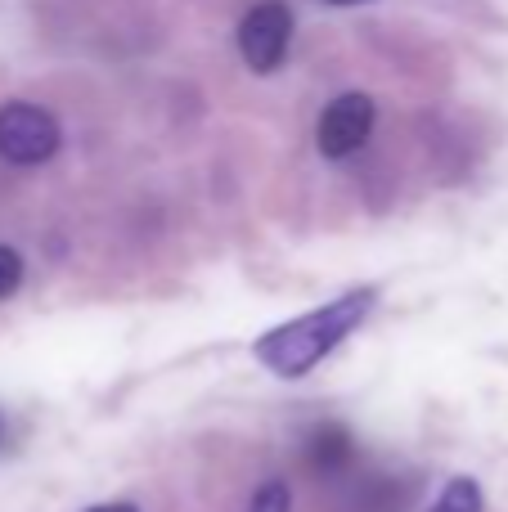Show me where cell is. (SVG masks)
<instances>
[{
	"label": "cell",
	"mask_w": 508,
	"mask_h": 512,
	"mask_svg": "<svg viewBox=\"0 0 508 512\" xmlns=\"http://www.w3.org/2000/svg\"><path fill=\"white\" fill-rule=\"evenodd\" d=\"M329 5H360V0H329Z\"/></svg>",
	"instance_id": "cell-10"
},
{
	"label": "cell",
	"mask_w": 508,
	"mask_h": 512,
	"mask_svg": "<svg viewBox=\"0 0 508 512\" xmlns=\"http://www.w3.org/2000/svg\"><path fill=\"white\" fill-rule=\"evenodd\" d=\"M306 454H311V468H315V472H338V468H347V463L356 459V445H351L347 427H338V423H324L320 432L311 436V445H306Z\"/></svg>",
	"instance_id": "cell-5"
},
{
	"label": "cell",
	"mask_w": 508,
	"mask_h": 512,
	"mask_svg": "<svg viewBox=\"0 0 508 512\" xmlns=\"http://www.w3.org/2000/svg\"><path fill=\"white\" fill-rule=\"evenodd\" d=\"M486 499H482V486H477L473 477H455L446 481V490H441V499L432 504V512H482Z\"/></svg>",
	"instance_id": "cell-6"
},
{
	"label": "cell",
	"mask_w": 508,
	"mask_h": 512,
	"mask_svg": "<svg viewBox=\"0 0 508 512\" xmlns=\"http://www.w3.org/2000/svg\"><path fill=\"white\" fill-rule=\"evenodd\" d=\"M288 36H293V14L284 0H261L248 9L239 23V54L252 72H275L288 54Z\"/></svg>",
	"instance_id": "cell-3"
},
{
	"label": "cell",
	"mask_w": 508,
	"mask_h": 512,
	"mask_svg": "<svg viewBox=\"0 0 508 512\" xmlns=\"http://www.w3.org/2000/svg\"><path fill=\"white\" fill-rule=\"evenodd\" d=\"M59 122L36 104H5L0 108V158L14 167H36L59 153Z\"/></svg>",
	"instance_id": "cell-2"
},
{
	"label": "cell",
	"mask_w": 508,
	"mask_h": 512,
	"mask_svg": "<svg viewBox=\"0 0 508 512\" xmlns=\"http://www.w3.org/2000/svg\"><path fill=\"white\" fill-rule=\"evenodd\" d=\"M18 283H23V256L9 248V243H0V301L14 297Z\"/></svg>",
	"instance_id": "cell-8"
},
{
	"label": "cell",
	"mask_w": 508,
	"mask_h": 512,
	"mask_svg": "<svg viewBox=\"0 0 508 512\" xmlns=\"http://www.w3.org/2000/svg\"><path fill=\"white\" fill-rule=\"evenodd\" d=\"M248 512H293V490H288V481H266V486L252 495Z\"/></svg>",
	"instance_id": "cell-7"
},
{
	"label": "cell",
	"mask_w": 508,
	"mask_h": 512,
	"mask_svg": "<svg viewBox=\"0 0 508 512\" xmlns=\"http://www.w3.org/2000/svg\"><path fill=\"white\" fill-rule=\"evenodd\" d=\"M86 512H140L135 504H95V508H86Z\"/></svg>",
	"instance_id": "cell-9"
},
{
	"label": "cell",
	"mask_w": 508,
	"mask_h": 512,
	"mask_svg": "<svg viewBox=\"0 0 508 512\" xmlns=\"http://www.w3.org/2000/svg\"><path fill=\"white\" fill-rule=\"evenodd\" d=\"M369 135H374V99L360 95V90L338 95L320 113V126H315V144H320V153L333 162L360 153Z\"/></svg>",
	"instance_id": "cell-4"
},
{
	"label": "cell",
	"mask_w": 508,
	"mask_h": 512,
	"mask_svg": "<svg viewBox=\"0 0 508 512\" xmlns=\"http://www.w3.org/2000/svg\"><path fill=\"white\" fill-rule=\"evenodd\" d=\"M374 301H378L374 288H351V292H342V297H333V301H324V306H315V310H306V315L261 333L252 355H257V364H266L275 378H306L324 355H333L365 324Z\"/></svg>",
	"instance_id": "cell-1"
}]
</instances>
